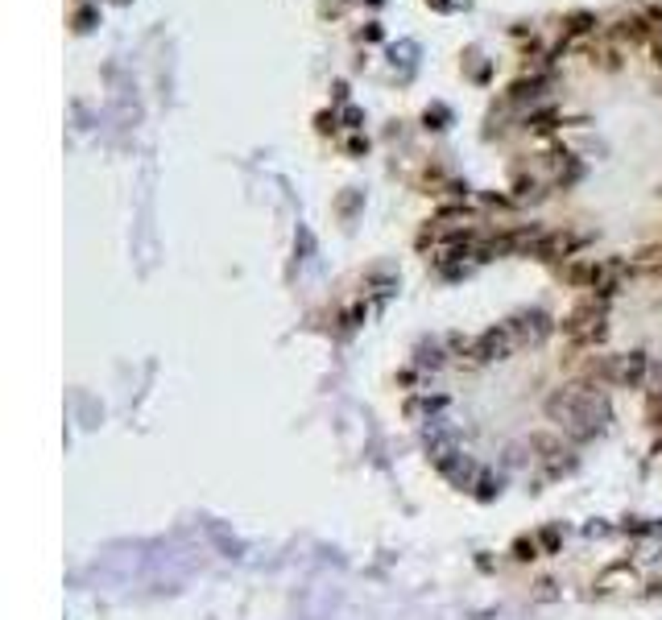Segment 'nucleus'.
<instances>
[{
  "label": "nucleus",
  "instance_id": "nucleus-1",
  "mask_svg": "<svg viewBox=\"0 0 662 620\" xmlns=\"http://www.w3.org/2000/svg\"><path fill=\"white\" fill-rule=\"evenodd\" d=\"M604 38L608 42H629V46H646V42H654V29H650V21L642 17V13H629V17H621L617 25H608L604 29Z\"/></svg>",
  "mask_w": 662,
  "mask_h": 620
},
{
  "label": "nucleus",
  "instance_id": "nucleus-2",
  "mask_svg": "<svg viewBox=\"0 0 662 620\" xmlns=\"http://www.w3.org/2000/svg\"><path fill=\"white\" fill-rule=\"evenodd\" d=\"M547 83H551V75H542V71H530V75H522L517 83H509L505 99H509V104H526V99L534 104V99L542 95V87H547Z\"/></svg>",
  "mask_w": 662,
  "mask_h": 620
},
{
  "label": "nucleus",
  "instance_id": "nucleus-3",
  "mask_svg": "<svg viewBox=\"0 0 662 620\" xmlns=\"http://www.w3.org/2000/svg\"><path fill=\"white\" fill-rule=\"evenodd\" d=\"M596 13H588V8H576V13H567L563 17V38L572 42V38H588V33H596Z\"/></svg>",
  "mask_w": 662,
  "mask_h": 620
},
{
  "label": "nucleus",
  "instance_id": "nucleus-4",
  "mask_svg": "<svg viewBox=\"0 0 662 620\" xmlns=\"http://www.w3.org/2000/svg\"><path fill=\"white\" fill-rule=\"evenodd\" d=\"M592 67H604V71H621V50L617 46H588L583 50Z\"/></svg>",
  "mask_w": 662,
  "mask_h": 620
},
{
  "label": "nucleus",
  "instance_id": "nucleus-5",
  "mask_svg": "<svg viewBox=\"0 0 662 620\" xmlns=\"http://www.w3.org/2000/svg\"><path fill=\"white\" fill-rule=\"evenodd\" d=\"M555 120H559V112H555V108H538V112H530V116H526V129H530V133H551V129H555Z\"/></svg>",
  "mask_w": 662,
  "mask_h": 620
},
{
  "label": "nucleus",
  "instance_id": "nucleus-6",
  "mask_svg": "<svg viewBox=\"0 0 662 620\" xmlns=\"http://www.w3.org/2000/svg\"><path fill=\"white\" fill-rule=\"evenodd\" d=\"M71 25H75V33H91V29L99 25V8H95V4H79L75 17H71Z\"/></svg>",
  "mask_w": 662,
  "mask_h": 620
},
{
  "label": "nucleus",
  "instance_id": "nucleus-7",
  "mask_svg": "<svg viewBox=\"0 0 662 620\" xmlns=\"http://www.w3.org/2000/svg\"><path fill=\"white\" fill-rule=\"evenodd\" d=\"M447 120H451V112H447L443 104L426 108V116H422V124H426V129H447Z\"/></svg>",
  "mask_w": 662,
  "mask_h": 620
},
{
  "label": "nucleus",
  "instance_id": "nucleus-8",
  "mask_svg": "<svg viewBox=\"0 0 662 620\" xmlns=\"http://www.w3.org/2000/svg\"><path fill=\"white\" fill-rule=\"evenodd\" d=\"M414 54H418V46H414V42H402V46H389V58H394V63H406V67H410V63H414Z\"/></svg>",
  "mask_w": 662,
  "mask_h": 620
},
{
  "label": "nucleus",
  "instance_id": "nucleus-9",
  "mask_svg": "<svg viewBox=\"0 0 662 620\" xmlns=\"http://www.w3.org/2000/svg\"><path fill=\"white\" fill-rule=\"evenodd\" d=\"M344 124L348 129H364V112L360 108H344Z\"/></svg>",
  "mask_w": 662,
  "mask_h": 620
},
{
  "label": "nucleus",
  "instance_id": "nucleus-10",
  "mask_svg": "<svg viewBox=\"0 0 662 620\" xmlns=\"http://www.w3.org/2000/svg\"><path fill=\"white\" fill-rule=\"evenodd\" d=\"M315 129H319V133H335V112H319V116H315Z\"/></svg>",
  "mask_w": 662,
  "mask_h": 620
},
{
  "label": "nucleus",
  "instance_id": "nucleus-11",
  "mask_svg": "<svg viewBox=\"0 0 662 620\" xmlns=\"http://www.w3.org/2000/svg\"><path fill=\"white\" fill-rule=\"evenodd\" d=\"M360 42H381V25H377V21L364 25V29H360Z\"/></svg>",
  "mask_w": 662,
  "mask_h": 620
},
{
  "label": "nucleus",
  "instance_id": "nucleus-12",
  "mask_svg": "<svg viewBox=\"0 0 662 620\" xmlns=\"http://www.w3.org/2000/svg\"><path fill=\"white\" fill-rule=\"evenodd\" d=\"M331 99H335V104H344V99H348V83H344V79H335V83H331Z\"/></svg>",
  "mask_w": 662,
  "mask_h": 620
},
{
  "label": "nucleus",
  "instance_id": "nucleus-13",
  "mask_svg": "<svg viewBox=\"0 0 662 620\" xmlns=\"http://www.w3.org/2000/svg\"><path fill=\"white\" fill-rule=\"evenodd\" d=\"M364 149H369V137H352L348 141V154H364Z\"/></svg>",
  "mask_w": 662,
  "mask_h": 620
},
{
  "label": "nucleus",
  "instance_id": "nucleus-14",
  "mask_svg": "<svg viewBox=\"0 0 662 620\" xmlns=\"http://www.w3.org/2000/svg\"><path fill=\"white\" fill-rule=\"evenodd\" d=\"M426 4H430V8H435V13H451V8H455V4H460V0H426Z\"/></svg>",
  "mask_w": 662,
  "mask_h": 620
},
{
  "label": "nucleus",
  "instance_id": "nucleus-15",
  "mask_svg": "<svg viewBox=\"0 0 662 620\" xmlns=\"http://www.w3.org/2000/svg\"><path fill=\"white\" fill-rule=\"evenodd\" d=\"M654 67L662 71V42H654Z\"/></svg>",
  "mask_w": 662,
  "mask_h": 620
},
{
  "label": "nucleus",
  "instance_id": "nucleus-16",
  "mask_svg": "<svg viewBox=\"0 0 662 620\" xmlns=\"http://www.w3.org/2000/svg\"><path fill=\"white\" fill-rule=\"evenodd\" d=\"M369 4H385V0H369Z\"/></svg>",
  "mask_w": 662,
  "mask_h": 620
}]
</instances>
